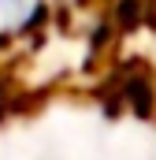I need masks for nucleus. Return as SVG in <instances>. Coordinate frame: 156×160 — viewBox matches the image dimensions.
I'll list each match as a JSON object with an SVG mask.
<instances>
[{"instance_id":"obj_1","label":"nucleus","mask_w":156,"mask_h":160,"mask_svg":"<svg viewBox=\"0 0 156 160\" xmlns=\"http://www.w3.org/2000/svg\"><path fill=\"white\" fill-rule=\"evenodd\" d=\"M48 15V0H0V45L34 34Z\"/></svg>"}]
</instances>
